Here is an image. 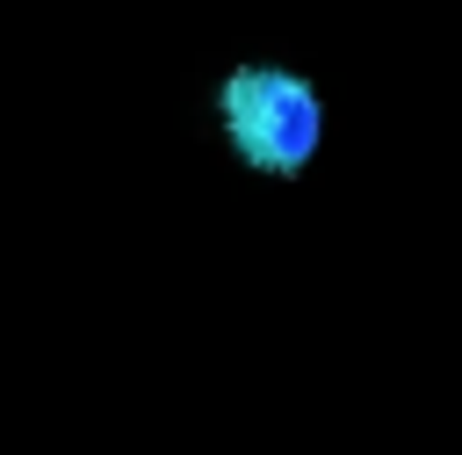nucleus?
<instances>
[{"label":"nucleus","mask_w":462,"mask_h":455,"mask_svg":"<svg viewBox=\"0 0 462 455\" xmlns=\"http://www.w3.org/2000/svg\"><path fill=\"white\" fill-rule=\"evenodd\" d=\"M209 116L224 152L260 181H303L325 152V94L296 65H231L209 94Z\"/></svg>","instance_id":"1"}]
</instances>
